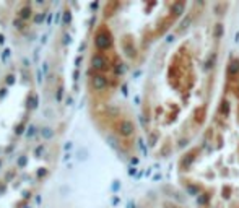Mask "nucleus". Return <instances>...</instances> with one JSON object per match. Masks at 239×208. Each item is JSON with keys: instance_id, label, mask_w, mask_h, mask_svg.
<instances>
[{"instance_id": "f257e3e1", "label": "nucleus", "mask_w": 239, "mask_h": 208, "mask_svg": "<svg viewBox=\"0 0 239 208\" xmlns=\"http://www.w3.org/2000/svg\"><path fill=\"white\" fill-rule=\"evenodd\" d=\"M233 3H190L161 42L145 85L142 124L158 158L180 156L216 104Z\"/></svg>"}, {"instance_id": "f03ea898", "label": "nucleus", "mask_w": 239, "mask_h": 208, "mask_svg": "<svg viewBox=\"0 0 239 208\" xmlns=\"http://www.w3.org/2000/svg\"><path fill=\"white\" fill-rule=\"evenodd\" d=\"M177 177L195 208H239V55L229 57L213 112L180 155Z\"/></svg>"}, {"instance_id": "7ed1b4c3", "label": "nucleus", "mask_w": 239, "mask_h": 208, "mask_svg": "<svg viewBox=\"0 0 239 208\" xmlns=\"http://www.w3.org/2000/svg\"><path fill=\"white\" fill-rule=\"evenodd\" d=\"M135 208H195V206L192 205L189 197H185L182 190L166 185V187L151 192Z\"/></svg>"}]
</instances>
